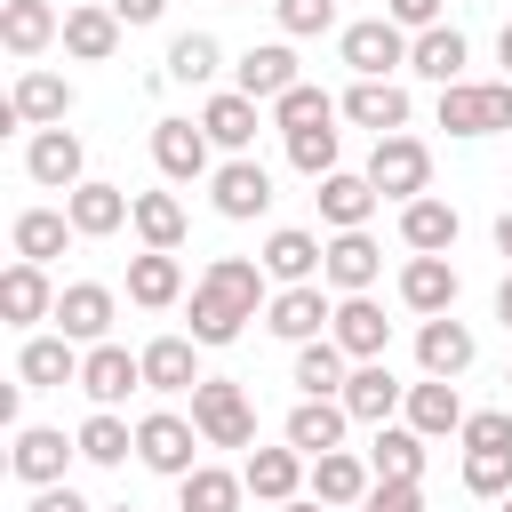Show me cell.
Here are the masks:
<instances>
[{"instance_id":"40","label":"cell","mask_w":512,"mask_h":512,"mask_svg":"<svg viewBox=\"0 0 512 512\" xmlns=\"http://www.w3.org/2000/svg\"><path fill=\"white\" fill-rule=\"evenodd\" d=\"M240 496H248V472H216V464L184 472V512H240Z\"/></svg>"},{"instance_id":"24","label":"cell","mask_w":512,"mask_h":512,"mask_svg":"<svg viewBox=\"0 0 512 512\" xmlns=\"http://www.w3.org/2000/svg\"><path fill=\"white\" fill-rule=\"evenodd\" d=\"M344 424H352L344 400H296V416H288V448L328 456V448H344Z\"/></svg>"},{"instance_id":"10","label":"cell","mask_w":512,"mask_h":512,"mask_svg":"<svg viewBox=\"0 0 512 512\" xmlns=\"http://www.w3.org/2000/svg\"><path fill=\"white\" fill-rule=\"evenodd\" d=\"M328 336H336L352 360H384V344H392V320H384V304H368V296H344V304H336V320H328Z\"/></svg>"},{"instance_id":"41","label":"cell","mask_w":512,"mask_h":512,"mask_svg":"<svg viewBox=\"0 0 512 512\" xmlns=\"http://www.w3.org/2000/svg\"><path fill=\"white\" fill-rule=\"evenodd\" d=\"M64 232H72V216H56V208H24L8 240H16V256H32V264H48V256L64 248Z\"/></svg>"},{"instance_id":"30","label":"cell","mask_w":512,"mask_h":512,"mask_svg":"<svg viewBox=\"0 0 512 512\" xmlns=\"http://www.w3.org/2000/svg\"><path fill=\"white\" fill-rule=\"evenodd\" d=\"M128 296L152 304V312L176 304V296H184V264H176V248H144V256L128 264Z\"/></svg>"},{"instance_id":"35","label":"cell","mask_w":512,"mask_h":512,"mask_svg":"<svg viewBox=\"0 0 512 512\" xmlns=\"http://www.w3.org/2000/svg\"><path fill=\"white\" fill-rule=\"evenodd\" d=\"M296 384H304V400H336L344 392V344L336 336L296 344Z\"/></svg>"},{"instance_id":"17","label":"cell","mask_w":512,"mask_h":512,"mask_svg":"<svg viewBox=\"0 0 512 512\" xmlns=\"http://www.w3.org/2000/svg\"><path fill=\"white\" fill-rule=\"evenodd\" d=\"M72 448H80V440H64V432H48V424H24L16 448H8V464H16V480L48 488V480H64V456H72Z\"/></svg>"},{"instance_id":"52","label":"cell","mask_w":512,"mask_h":512,"mask_svg":"<svg viewBox=\"0 0 512 512\" xmlns=\"http://www.w3.org/2000/svg\"><path fill=\"white\" fill-rule=\"evenodd\" d=\"M392 24H440V0H384Z\"/></svg>"},{"instance_id":"31","label":"cell","mask_w":512,"mask_h":512,"mask_svg":"<svg viewBox=\"0 0 512 512\" xmlns=\"http://www.w3.org/2000/svg\"><path fill=\"white\" fill-rule=\"evenodd\" d=\"M144 384H152V392H192V384H200V352H192V336H160V344H144Z\"/></svg>"},{"instance_id":"26","label":"cell","mask_w":512,"mask_h":512,"mask_svg":"<svg viewBox=\"0 0 512 512\" xmlns=\"http://www.w3.org/2000/svg\"><path fill=\"white\" fill-rule=\"evenodd\" d=\"M56 32H64V24H56L48 0H8V8H0V48H8V56H40Z\"/></svg>"},{"instance_id":"28","label":"cell","mask_w":512,"mask_h":512,"mask_svg":"<svg viewBox=\"0 0 512 512\" xmlns=\"http://www.w3.org/2000/svg\"><path fill=\"white\" fill-rule=\"evenodd\" d=\"M200 128H208V144H232V152H240V144L256 136V96H248V88H216V96L200 104Z\"/></svg>"},{"instance_id":"29","label":"cell","mask_w":512,"mask_h":512,"mask_svg":"<svg viewBox=\"0 0 512 512\" xmlns=\"http://www.w3.org/2000/svg\"><path fill=\"white\" fill-rule=\"evenodd\" d=\"M320 264H328V248H320V232H304V224H288V232L264 240V272H272V280H312Z\"/></svg>"},{"instance_id":"38","label":"cell","mask_w":512,"mask_h":512,"mask_svg":"<svg viewBox=\"0 0 512 512\" xmlns=\"http://www.w3.org/2000/svg\"><path fill=\"white\" fill-rule=\"evenodd\" d=\"M408 64H416L424 80H440V88L464 80V32H456V24H424V40L408 48Z\"/></svg>"},{"instance_id":"3","label":"cell","mask_w":512,"mask_h":512,"mask_svg":"<svg viewBox=\"0 0 512 512\" xmlns=\"http://www.w3.org/2000/svg\"><path fill=\"white\" fill-rule=\"evenodd\" d=\"M192 424H200V440H216V448H248V440H256V408H248V392L224 384V376H200V384H192Z\"/></svg>"},{"instance_id":"49","label":"cell","mask_w":512,"mask_h":512,"mask_svg":"<svg viewBox=\"0 0 512 512\" xmlns=\"http://www.w3.org/2000/svg\"><path fill=\"white\" fill-rule=\"evenodd\" d=\"M272 8H280L288 32H328L336 24V0H272Z\"/></svg>"},{"instance_id":"27","label":"cell","mask_w":512,"mask_h":512,"mask_svg":"<svg viewBox=\"0 0 512 512\" xmlns=\"http://www.w3.org/2000/svg\"><path fill=\"white\" fill-rule=\"evenodd\" d=\"M64 48L88 56V64H104V56L120 48V8H112V0H104V8H64Z\"/></svg>"},{"instance_id":"15","label":"cell","mask_w":512,"mask_h":512,"mask_svg":"<svg viewBox=\"0 0 512 512\" xmlns=\"http://www.w3.org/2000/svg\"><path fill=\"white\" fill-rule=\"evenodd\" d=\"M400 240H408L416 256H448V248H456V208L432 200V192L400 200Z\"/></svg>"},{"instance_id":"12","label":"cell","mask_w":512,"mask_h":512,"mask_svg":"<svg viewBox=\"0 0 512 512\" xmlns=\"http://www.w3.org/2000/svg\"><path fill=\"white\" fill-rule=\"evenodd\" d=\"M24 168H32V184H48V192H72L80 184V136L56 120V128H40L32 136V152H24Z\"/></svg>"},{"instance_id":"8","label":"cell","mask_w":512,"mask_h":512,"mask_svg":"<svg viewBox=\"0 0 512 512\" xmlns=\"http://www.w3.org/2000/svg\"><path fill=\"white\" fill-rule=\"evenodd\" d=\"M144 384V352H120V344H96L88 360H80V392L96 400V408H120L128 392Z\"/></svg>"},{"instance_id":"25","label":"cell","mask_w":512,"mask_h":512,"mask_svg":"<svg viewBox=\"0 0 512 512\" xmlns=\"http://www.w3.org/2000/svg\"><path fill=\"white\" fill-rule=\"evenodd\" d=\"M192 432L200 424H184V416H144L136 424V456L152 472H192Z\"/></svg>"},{"instance_id":"16","label":"cell","mask_w":512,"mask_h":512,"mask_svg":"<svg viewBox=\"0 0 512 512\" xmlns=\"http://www.w3.org/2000/svg\"><path fill=\"white\" fill-rule=\"evenodd\" d=\"M56 328H64L72 344H104V328H112V288L72 280V288L56 296Z\"/></svg>"},{"instance_id":"51","label":"cell","mask_w":512,"mask_h":512,"mask_svg":"<svg viewBox=\"0 0 512 512\" xmlns=\"http://www.w3.org/2000/svg\"><path fill=\"white\" fill-rule=\"evenodd\" d=\"M32 512H88V496H80V488H64V480H48V488L32 496Z\"/></svg>"},{"instance_id":"58","label":"cell","mask_w":512,"mask_h":512,"mask_svg":"<svg viewBox=\"0 0 512 512\" xmlns=\"http://www.w3.org/2000/svg\"><path fill=\"white\" fill-rule=\"evenodd\" d=\"M496 512H512V496H496Z\"/></svg>"},{"instance_id":"18","label":"cell","mask_w":512,"mask_h":512,"mask_svg":"<svg viewBox=\"0 0 512 512\" xmlns=\"http://www.w3.org/2000/svg\"><path fill=\"white\" fill-rule=\"evenodd\" d=\"M344 120H360V128H376V136H400V128H408V88H400V80H360V88L344 96Z\"/></svg>"},{"instance_id":"59","label":"cell","mask_w":512,"mask_h":512,"mask_svg":"<svg viewBox=\"0 0 512 512\" xmlns=\"http://www.w3.org/2000/svg\"><path fill=\"white\" fill-rule=\"evenodd\" d=\"M112 512H136V504H112Z\"/></svg>"},{"instance_id":"9","label":"cell","mask_w":512,"mask_h":512,"mask_svg":"<svg viewBox=\"0 0 512 512\" xmlns=\"http://www.w3.org/2000/svg\"><path fill=\"white\" fill-rule=\"evenodd\" d=\"M376 176H344V168H328L320 176V224H336V232H360L368 216H376Z\"/></svg>"},{"instance_id":"5","label":"cell","mask_w":512,"mask_h":512,"mask_svg":"<svg viewBox=\"0 0 512 512\" xmlns=\"http://www.w3.org/2000/svg\"><path fill=\"white\" fill-rule=\"evenodd\" d=\"M344 64L360 80H392V64H408V40L392 16H368V24H344Z\"/></svg>"},{"instance_id":"11","label":"cell","mask_w":512,"mask_h":512,"mask_svg":"<svg viewBox=\"0 0 512 512\" xmlns=\"http://www.w3.org/2000/svg\"><path fill=\"white\" fill-rule=\"evenodd\" d=\"M152 160H160L168 184H192V176L208 168V128H192V120H160V128H152Z\"/></svg>"},{"instance_id":"54","label":"cell","mask_w":512,"mask_h":512,"mask_svg":"<svg viewBox=\"0 0 512 512\" xmlns=\"http://www.w3.org/2000/svg\"><path fill=\"white\" fill-rule=\"evenodd\" d=\"M496 256H504V264H512V208H504V216H496Z\"/></svg>"},{"instance_id":"33","label":"cell","mask_w":512,"mask_h":512,"mask_svg":"<svg viewBox=\"0 0 512 512\" xmlns=\"http://www.w3.org/2000/svg\"><path fill=\"white\" fill-rule=\"evenodd\" d=\"M368 488H376V472H368L360 456H344V448L312 456V496H320V504H360Z\"/></svg>"},{"instance_id":"23","label":"cell","mask_w":512,"mask_h":512,"mask_svg":"<svg viewBox=\"0 0 512 512\" xmlns=\"http://www.w3.org/2000/svg\"><path fill=\"white\" fill-rule=\"evenodd\" d=\"M360 424H392V408H400V384H392V368L384 360H360L352 376H344V392H336Z\"/></svg>"},{"instance_id":"53","label":"cell","mask_w":512,"mask_h":512,"mask_svg":"<svg viewBox=\"0 0 512 512\" xmlns=\"http://www.w3.org/2000/svg\"><path fill=\"white\" fill-rule=\"evenodd\" d=\"M112 8H120V24H152L168 0H112Z\"/></svg>"},{"instance_id":"22","label":"cell","mask_w":512,"mask_h":512,"mask_svg":"<svg viewBox=\"0 0 512 512\" xmlns=\"http://www.w3.org/2000/svg\"><path fill=\"white\" fill-rule=\"evenodd\" d=\"M416 360H424V376H464L472 368V328L448 320V312H432L424 336H416Z\"/></svg>"},{"instance_id":"37","label":"cell","mask_w":512,"mask_h":512,"mask_svg":"<svg viewBox=\"0 0 512 512\" xmlns=\"http://www.w3.org/2000/svg\"><path fill=\"white\" fill-rule=\"evenodd\" d=\"M296 480H304V448H256V456H248V496L288 504Z\"/></svg>"},{"instance_id":"43","label":"cell","mask_w":512,"mask_h":512,"mask_svg":"<svg viewBox=\"0 0 512 512\" xmlns=\"http://www.w3.org/2000/svg\"><path fill=\"white\" fill-rule=\"evenodd\" d=\"M136 232H144V248H176L184 240V200L176 192H144L136 200Z\"/></svg>"},{"instance_id":"56","label":"cell","mask_w":512,"mask_h":512,"mask_svg":"<svg viewBox=\"0 0 512 512\" xmlns=\"http://www.w3.org/2000/svg\"><path fill=\"white\" fill-rule=\"evenodd\" d=\"M280 512H336V504H320V496H288Z\"/></svg>"},{"instance_id":"45","label":"cell","mask_w":512,"mask_h":512,"mask_svg":"<svg viewBox=\"0 0 512 512\" xmlns=\"http://www.w3.org/2000/svg\"><path fill=\"white\" fill-rule=\"evenodd\" d=\"M128 448H136V432H128L112 408H96V416L80 424V456H88V464H120Z\"/></svg>"},{"instance_id":"21","label":"cell","mask_w":512,"mask_h":512,"mask_svg":"<svg viewBox=\"0 0 512 512\" xmlns=\"http://www.w3.org/2000/svg\"><path fill=\"white\" fill-rule=\"evenodd\" d=\"M0 312L24 328V320H56V296H48V272L32 264V256H16L8 272H0Z\"/></svg>"},{"instance_id":"57","label":"cell","mask_w":512,"mask_h":512,"mask_svg":"<svg viewBox=\"0 0 512 512\" xmlns=\"http://www.w3.org/2000/svg\"><path fill=\"white\" fill-rule=\"evenodd\" d=\"M496 56H504V64H512V24H504V32H496Z\"/></svg>"},{"instance_id":"13","label":"cell","mask_w":512,"mask_h":512,"mask_svg":"<svg viewBox=\"0 0 512 512\" xmlns=\"http://www.w3.org/2000/svg\"><path fill=\"white\" fill-rule=\"evenodd\" d=\"M216 208H224L232 224L264 216V208H272V168H264V160H232V168H216Z\"/></svg>"},{"instance_id":"2","label":"cell","mask_w":512,"mask_h":512,"mask_svg":"<svg viewBox=\"0 0 512 512\" xmlns=\"http://www.w3.org/2000/svg\"><path fill=\"white\" fill-rule=\"evenodd\" d=\"M440 128L448 136H496V128H512V80H448L440 88Z\"/></svg>"},{"instance_id":"39","label":"cell","mask_w":512,"mask_h":512,"mask_svg":"<svg viewBox=\"0 0 512 512\" xmlns=\"http://www.w3.org/2000/svg\"><path fill=\"white\" fill-rule=\"evenodd\" d=\"M16 376H24V384H80V352H72V336H32L24 360H16Z\"/></svg>"},{"instance_id":"1","label":"cell","mask_w":512,"mask_h":512,"mask_svg":"<svg viewBox=\"0 0 512 512\" xmlns=\"http://www.w3.org/2000/svg\"><path fill=\"white\" fill-rule=\"evenodd\" d=\"M264 304V272L248 256H216L192 288V344H232Z\"/></svg>"},{"instance_id":"7","label":"cell","mask_w":512,"mask_h":512,"mask_svg":"<svg viewBox=\"0 0 512 512\" xmlns=\"http://www.w3.org/2000/svg\"><path fill=\"white\" fill-rule=\"evenodd\" d=\"M264 320H272V336H288V344H312L336 312H328V296H320V280H288L272 304H264Z\"/></svg>"},{"instance_id":"14","label":"cell","mask_w":512,"mask_h":512,"mask_svg":"<svg viewBox=\"0 0 512 512\" xmlns=\"http://www.w3.org/2000/svg\"><path fill=\"white\" fill-rule=\"evenodd\" d=\"M64 216H72V232H88V240H104V232H120V224L136 216V200H128L120 184H72V200H64Z\"/></svg>"},{"instance_id":"48","label":"cell","mask_w":512,"mask_h":512,"mask_svg":"<svg viewBox=\"0 0 512 512\" xmlns=\"http://www.w3.org/2000/svg\"><path fill=\"white\" fill-rule=\"evenodd\" d=\"M352 512H424V496H416V480H376Z\"/></svg>"},{"instance_id":"19","label":"cell","mask_w":512,"mask_h":512,"mask_svg":"<svg viewBox=\"0 0 512 512\" xmlns=\"http://www.w3.org/2000/svg\"><path fill=\"white\" fill-rule=\"evenodd\" d=\"M376 264H384V248H376V240H368V224H360V232H336V240H328V264H320V272H328L344 296H368Z\"/></svg>"},{"instance_id":"4","label":"cell","mask_w":512,"mask_h":512,"mask_svg":"<svg viewBox=\"0 0 512 512\" xmlns=\"http://www.w3.org/2000/svg\"><path fill=\"white\" fill-rule=\"evenodd\" d=\"M368 176H376V192H384V200H416V192L432 184V152H424L408 128H400V136H376Z\"/></svg>"},{"instance_id":"36","label":"cell","mask_w":512,"mask_h":512,"mask_svg":"<svg viewBox=\"0 0 512 512\" xmlns=\"http://www.w3.org/2000/svg\"><path fill=\"white\" fill-rule=\"evenodd\" d=\"M368 472H376V480H416V472H424V432H416V424H408V432H400V424H376Z\"/></svg>"},{"instance_id":"32","label":"cell","mask_w":512,"mask_h":512,"mask_svg":"<svg viewBox=\"0 0 512 512\" xmlns=\"http://www.w3.org/2000/svg\"><path fill=\"white\" fill-rule=\"evenodd\" d=\"M408 424L432 440V432H464V400H456V376H424L408 392Z\"/></svg>"},{"instance_id":"47","label":"cell","mask_w":512,"mask_h":512,"mask_svg":"<svg viewBox=\"0 0 512 512\" xmlns=\"http://www.w3.org/2000/svg\"><path fill=\"white\" fill-rule=\"evenodd\" d=\"M288 160H296L304 176H328V168H336V128H296V136H288Z\"/></svg>"},{"instance_id":"44","label":"cell","mask_w":512,"mask_h":512,"mask_svg":"<svg viewBox=\"0 0 512 512\" xmlns=\"http://www.w3.org/2000/svg\"><path fill=\"white\" fill-rule=\"evenodd\" d=\"M216 56H224V48H216L208 32H184V40L168 48V80H184V88H208V80H216Z\"/></svg>"},{"instance_id":"46","label":"cell","mask_w":512,"mask_h":512,"mask_svg":"<svg viewBox=\"0 0 512 512\" xmlns=\"http://www.w3.org/2000/svg\"><path fill=\"white\" fill-rule=\"evenodd\" d=\"M464 488L472 496H512V448H464Z\"/></svg>"},{"instance_id":"42","label":"cell","mask_w":512,"mask_h":512,"mask_svg":"<svg viewBox=\"0 0 512 512\" xmlns=\"http://www.w3.org/2000/svg\"><path fill=\"white\" fill-rule=\"evenodd\" d=\"M272 112H280V128H288V136H296V128H336V96H328V88H312V80H296Z\"/></svg>"},{"instance_id":"55","label":"cell","mask_w":512,"mask_h":512,"mask_svg":"<svg viewBox=\"0 0 512 512\" xmlns=\"http://www.w3.org/2000/svg\"><path fill=\"white\" fill-rule=\"evenodd\" d=\"M496 320L512 328V272H504V288H496Z\"/></svg>"},{"instance_id":"6","label":"cell","mask_w":512,"mask_h":512,"mask_svg":"<svg viewBox=\"0 0 512 512\" xmlns=\"http://www.w3.org/2000/svg\"><path fill=\"white\" fill-rule=\"evenodd\" d=\"M72 112V80H56V72H16V88H8V120L16 128H56Z\"/></svg>"},{"instance_id":"50","label":"cell","mask_w":512,"mask_h":512,"mask_svg":"<svg viewBox=\"0 0 512 512\" xmlns=\"http://www.w3.org/2000/svg\"><path fill=\"white\" fill-rule=\"evenodd\" d=\"M464 448H512V416H504V408L464 416Z\"/></svg>"},{"instance_id":"20","label":"cell","mask_w":512,"mask_h":512,"mask_svg":"<svg viewBox=\"0 0 512 512\" xmlns=\"http://www.w3.org/2000/svg\"><path fill=\"white\" fill-rule=\"evenodd\" d=\"M400 304L424 312V320L448 312V304H456V264H448V256H408V272H400Z\"/></svg>"},{"instance_id":"34","label":"cell","mask_w":512,"mask_h":512,"mask_svg":"<svg viewBox=\"0 0 512 512\" xmlns=\"http://www.w3.org/2000/svg\"><path fill=\"white\" fill-rule=\"evenodd\" d=\"M296 80H304V72H296V56H288V48H248V56H240V88H248L256 104H280Z\"/></svg>"}]
</instances>
